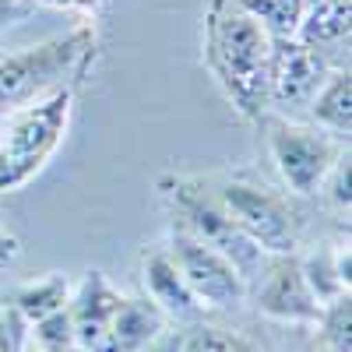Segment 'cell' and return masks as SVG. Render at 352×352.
<instances>
[{
	"label": "cell",
	"instance_id": "cell-1",
	"mask_svg": "<svg viewBox=\"0 0 352 352\" xmlns=\"http://www.w3.org/2000/svg\"><path fill=\"white\" fill-rule=\"evenodd\" d=\"M272 43V32L236 0H208L201 18V60L247 124H257L268 113Z\"/></svg>",
	"mask_w": 352,
	"mask_h": 352
},
{
	"label": "cell",
	"instance_id": "cell-2",
	"mask_svg": "<svg viewBox=\"0 0 352 352\" xmlns=\"http://www.w3.org/2000/svg\"><path fill=\"white\" fill-rule=\"evenodd\" d=\"M74 113V85L28 99L4 113L0 124V194L25 190L53 162L67 141Z\"/></svg>",
	"mask_w": 352,
	"mask_h": 352
},
{
	"label": "cell",
	"instance_id": "cell-3",
	"mask_svg": "<svg viewBox=\"0 0 352 352\" xmlns=\"http://www.w3.org/2000/svg\"><path fill=\"white\" fill-rule=\"evenodd\" d=\"M96 28L81 21L67 36L28 46L21 53L0 56V113H8L28 99H39L60 85H74L96 60Z\"/></svg>",
	"mask_w": 352,
	"mask_h": 352
},
{
	"label": "cell",
	"instance_id": "cell-4",
	"mask_svg": "<svg viewBox=\"0 0 352 352\" xmlns=\"http://www.w3.org/2000/svg\"><path fill=\"white\" fill-rule=\"evenodd\" d=\"M159 194L166 201V208L173 215V222L187 229L190 236H197L201 243L215 247L219 254H226L236 272L243 278H250L261 264H264V254L243 236L240 226L229 219V212L222 208L219 194L201 180V176H190V173H162L159 176Z\"/></svg>",
	"mask_w": 352,
	"mask_h": 352
},
{
	"label": "cell",
	"instance_id": "cell-5",
	"mask_svg": "<svg viewBox=\"0 0 352 352\" xmlns=\"http://www.w3.org/2000/svg\"><path fill=\"white\" fill-rule=\"evenodd\" d=\"M257 127L264 131V144H268V155H272V166L278 173V180L285 184L289 194H296V197L320 194L331 166L349 148V141L320 131L317 124L285 120V116H278L272 109L257 120Z\"/></svg>",
	"mask_w": 352,
	"mask_h": 352
},
{
	"label": "cell",
	"instance_id": "cell-6",
	"mask_svg": "<svg viewBox=\"0 0 352 352\" xmlns=\"http://www.w3.org/2000/svg\"><path fill=\"white\" fill-rule=\"evenodd\" d=\"M215 194L229 219L240 226V232L264 257L296 254L303 236V219L289 204V197L254 180H226Z\"/></svg>",
	"mask_w": 352,
	"mask_h": 352
},
{
	"label": "cell",
	"instance_id": "cell-7",
	"mask_svg": "<svg viewBox=\"0 0 352 352\" xmlns=\"http://www.w3.org/2000/svg\"><path fill=\"white\" fill-rule=\"evenodd\" d=\"M166 247L176 261V268H180L184 282L190 285L194 300L201 303V310H232L247 296V278L236 272V264L226 254H219L215 247L190 236V232L180 229L176 222L169 229Z\"/></svg>",
	"mask_w": 352,
	"mask_h": 352
},
{
	"label": "cell",
	"instance_id": "cell-8",
	"mask_svg": "<svg viewBox=\"0 0 352 352\" xmlns=\"http://www.w3.org/2000/svg\"><path fill=\"white\" fill-rule=\"evenodd\" d=\"M331 64L317 46H307L296 36L272 43V71H268V109L307 106L320 81L328 78Z\"/></svg>",
	"mask_w": 352,
	"mask_h": 352
},
{
	"label": "cell",
	"instance_id": "cell-9",
	"mask_svg": "<svg viewBox=\"0 0 352 352\" xmlns=\"http://www.w3.org/2000/svg\"><path fill=\"white\" fill-rule=\"evenodd\" d=\"M254 310L278 324H317L320 303L310 292L303 272H300V257L296 254H275L264 282L254 292Z\"/></svg>",
	"mask_w": 352,
	"mask_h": 352
},
{
	"label": "cell",
	"instance_id": "cell-10",
	"mask_svg": "<svg viewBox=\"0 0 352 352\" xmlns=\"http://www.w3.org/2000/svg\"><path fill=\"white\" fill-rule=\"evenodd\" d=\"M141 289L166 314V320H197L204 314L166 243L141 250Z\"/></svg>",
	"mask_w": 352,
	"mask_h": 352
},
{
	"label": "cell",
	"instance_id": "cell-11",
	"mask_svg": "<svg viewBox=\"0 0 352 352\" xmlns=\"http://www.w3.org/2000/svg\"><path fill=\"white\" fill-rule=\"evenodd\" d=\"M124 303V292L116 289L102 272H88L74 289H71V303H67V314H71V324H74V342L78 349L85 352H96L113 314L120 310Z\"/></svg>",
	"mask_w": 352,
	"mask_h": 352
},
{
	"label": "cell",
	"instance_id": "cell-12",
	"mask_svg": "<svg viewBox=\"0 0 352 352\" xmlns=\"http://www.w3.org/2000/svg\"><path fill=\"white\" fill-rule=\"evenodd\" d=\"M166 314L148 296H124L96 352H138L166 331Z\"/></svg>",
	"mask_w": 352,
	"mask_h": 352
},
{
	"label": "cell",
	"instance_id": "cell-13",
	"mask_svg": "<svg viewBox=\"0 0 352 352\" xmlns=\"http://www.w3.org/2000/svg\"><path fill=\"white\" fill-rule=\"evenodd\" d=\"M300 257V272L310 285V292L317 296V303L324 307L335 296H345L352 285V254H349V236L338 243H320L310 254H296Z\"/></svg>",
	"mask_w": 352,
	"mask_h": 352
},
{
	"label": "cell",
	"instance_id": "cell-14",
	"mask_svg": "<svg viewBox=\"0 0 352 352\" xmlns=\"http://www.w3.org/2000/svg\"><path fill=\"white\" fill-rule=\"evenodd\" d=\"M307 109L320 131L349 141V134H352V74H349V67H331L328 78L314 92V99L307 102Z\"/></svg>",
	"mask_w": 352,
	"mask_h": 352
},
{
	"label": "cell",
	"instance_id": "cell-15",
	"mask_svg": "<svg viewBox=\"0 0 352 352\" xmlns=\"http://www.w3.org/2000/svg\"><path fill=\"white\" fill-rule=\"evenodd\" d=\"M349 32H352V0H317V4H307L296 25V39H303L307 46H317L320 53L335 50L342 43L349 46Z\"/></svg>",
	"mask_w": 352,
	"mask_h": 352
},
{
	"label": "cell",
	"instance_id": "cell-16",
	"mask_svg": "<svg viewBox=\"0 0 352 352\" xmlns=\"http://www.w3.org/2000/svg\"><path fill=\"white\" fill-rule=\"evenodd\" d=\"M71 278L60 275V272H50L43 278H32V282H21L11 296V310L25 320V324H32V320H43L56 310H67L71 303Z\"/></svg>",
	"mask_w": 352,
	"mask_h": 352
},
{
	"label": "cell",
	"instance_id": "cell-17",
	"mask_svg": "<svg viewBox=\"0 0 352 352\" xmlns=\"http://www.w3.org/2000/svg\"><path fill=\"white\" fill-rule=\"evenodd\" d=\"M74 324L67 310H56L43 320L21 328V352H60V349H74Z\"/></svg>",
	"mask_w": 352,
	"mask_h": 352
},
{
	"label": "cell",
	"instance_id": "cell-18",
	"mask_svg": "<svg viewBox=\"0 0 352 352\" xmlns=\"http://www.w3.org/2000/svg\"><path fill=\"white\" fill-rule=\"evenodd\" d=\"M317 345L324 352H352V296L349 292L320 307Z\"/></svg>",
	"mask_w": 352,
	"mask_h": 352
},
{
	"label": "cell",
	"instance_id": "cell-19",
	"mask_svg": "<svg viewBox=\"0 0 352 352\" xmlns=\"http://www.w3.org/2000/svg\"><path fill=\"white\" fill-rule=\"evenodd\" d=\"M236 4L268 28L272 39L296 36V25L303 18V0H236Z\"/></svg>",
	"mask_w": 352,
	"mask_h": 352
},
{
	"label": "cell",
	"instance_id": "cell-20",
	"mask_svg": "<svg viewBox=\"0 0 352 352\" xmlns=\"http://www.w3.org/2000/svg\"><path fill=\"white\" fill-rule=\"evenodd\" d=\"M180 352H257V345L232 328L194 324L187 335H180Z\"/></svg>",
	"mask_w": 352,
	"mask_h": 352
},
{
	"label": "cell",
	"instance_id": "cell-21",
	"mask_svg": "<svg viewBox=\"0 0 352 352\" xmlns=\"http://www.w3.org/2000/svg\"><path fill=\"white\" fill-rule=\"evenodd\" d=\"M320 194L331 201V208H335L338 215L349 219V208H352V159H349V148H345V152L338 155V162L331 166V173H328L324 187H320Z\"/></svg>",
	"mask_w": 352,
	"mask_h": 352
},
{
	"label": "cell",
	"instance_id": "cell-22",
	"mask_svg": "<svg viewBox=\"0 0 352 352\" xmlns=\"http://www.w3.org/2000/svg\"><path fill=\"white\" fill-rule=\"evenodd\" d=\"M36 4L50 8V11H64V14H78L81 21L99 18V11L106 8V0H36Z\"/></svg>",
	"mask_w": 352,
	"mask_h": 352
},
{
	"label": "cell",
	"instance_id": "cell-23",
	"mask_svg": "<svg viewBox=\"0 0 352 352\" xmlns=\"http://www.w3.org/2000/svg\"><path fill=\"white\" fill-rule=\"evenodd\" d=\"M18 254H21V243L11 236V232L0 226V268H8V264H14L18 261Z\"/></svg>",
	"mask_w": 352,
	"mask_h": 352
},
{
	"label": "cell",
	"instance_id": "cell-24",
	"mask_svg": "<svg viewBox=\"0 0 352 352\" xmlns=\"http://www.w3.org/2000/svg\"><path fill=\"white\" fill-rule=\"evenodd\" d=\"M138 352H180V335H159L155 342H148L144 349H138Z\"/></svg>",
	"mask_w": 352,
	"mask_h": 352
},
{
	"label": "cell",
	"instance_id": "cell-25",
	"mask_svg": "<svg viewBox=\"0 0 352 352\" xmlns=\"http://www.w3.org/2000/svg\"><path fill=\"white\" fill-rule=\"evenodd\" d=\"M25 4V0H0V21H4V18H11L18 8Z\"/></svg>",
	"mask_w": 352,
	"mask_h": 352
},
{
	"label": "cell",
	"instance_id": "cell-26",
	"mask_svg": "<svg viewBox=\"0 0 352 352\" xmlns=\"http://www.w3.org/2000/svg\"><path fill=\"white\" fill-rule=\"evenodd\" d=\"M303 352H324V349H320V345H317V342H310V345H307V349H303Z\"/></svg>",
	"mask_w": 352,
	"mask_h": 352
},
{
	"label": "cell",
	"instance_id": "cell-27",
	"mask_svg": "<svg viewBox=\"0 0 352 352\" xmlns=\"http://www.w3.org/2000/svg\"><path fill=\"white\" fill-rule=\"evenodd\" d=\"M60 352H85V349H78V345H74V349H60Z\"/></svg>",
	"mask_w": 352,
	"mask_h": 352
},
{
	"label": "cell",
	"instance_id": "cell-28",
	"mask_svg": "<svg viewBox=\"0 0 352 352\" xmlns=\"http://www.w3.org/2000/svg\"><path fill=\"white\" fill-rule=\"evenodd\" d=\"M307 4H317V0H303V8H307Z\"/></svg>",
	"mask_w": 352,
	"mask_h": 352
}]
</instances>
